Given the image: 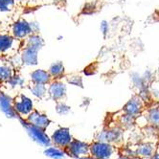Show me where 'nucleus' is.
<instances>
[{"mask_svg": "<svg viewBox=\"0 0 159 159\" xmlns=\"http://www.w3.org/2000/svg\"><path fill=\"white\" fill-rule=\"evenodd\" d=\"M157 143L139 142L118 148V153L133 159H150L155 152Z\"/></svg>", "mask_w": 159, "mask_h": 159, "instance_id": "f257e3e1", "label": "nucleus"}, {"mask_svg": "<svg viewBox=\"0 0 159 159\" xmlns=\"http://www.w3.org/2000/svg\"><path fill=\"white\" fill-rule=\"evenodd\" d=\"M95 140L120 148L124 146V130L115 126L105 128L97 134Z\"/></svg>", "mask_w": 159, "mask_h": 159, "instance_id": "f03ea898", "label": "nucleus"}, {"mask_svg": "<svg viewBox=\"0 0 159 159\" xmlns=\"http://www.w3.org/2000/svg\"><path fill=\"white\" fill-rule=\"evenodd\" d=\"M116 152L118 148L105 142L95 140L89 144L90 157L94 159H110Z\"/></svg>", "mask_w": 159, "mask_h": 159, "instance_id": "7ed1b4c3", "label": "nucleus"}, {"mask_svg": "<svg viewBox=\"0 0 159 159\" xmlns=\"http://www.w3.org/2000/svg\"><path fill=\"white\" fill-rule=\"evenodd\" d=\"M13 107L17 117L24 119L34 110V104L33 101L28 96L24 95L23 93H20L13 99Z\"/></svg>", "mask_w": 159, "mask_h": 159, "instance_id": "20e7f679", "label": "nucleus"}, {"mask_svg": "<svg viewBox=\"0 0 159 159\" xmlns=\"http://www.w3.org/2000/svg\"><path fill=\"white\" fill-rule=\"evenodd\" d=\"M63 152L65 154L76 159L90 156L89 144L74 138L68 144V146L63 150Z\"/></svg>", "mask_w": 159, "mask_h": 159, "instance_id": "39448f33", "label": "nucleus"}, {"mask_svg": "<svg viewBox=\"0 0 159 159\" xmlns=\"http://www.w3.org/2000/svg\"><path fill=\"white\" fill-rule=\"evenodd\" d=\"M17 118L19 119V121L22 124V126L26 129L29 135L34 140L37 141L39 144H40L42 146H46L47 147V146L51 145V139L48 137V135L45 133V130H43V129H41L39 128H37L35 126H33V125L27 123L26 121H24L20 117H17Z\"/></svg>", "mask_w": 159, "mask_h": 159, "instance_id": "423d86ee", "label": "nucleus"}, {"mask_svg": "<svg viewBox=\"0 0 159 159\" xmlns=\"http://www.w3.org/2000/svg\"><path fill=\"white\" fill-rule=\"evenodd\" d=\"M145 107L146 104L143 99L139 95H135L132 98H130L128 101V103L124 106L123 112L134 118H137L145 111Z\"/></svg>", "mask_w": 159, "mask_h": 159, "instance_id": "0eeeda50", "label": "nucleus"}, {"mask_svg": "<svg viewBox=\"0 0 159 159\" xmlns=\"http://www.w3.org/2000/svg\"><path fill=\"white\" fill-rule=\"evenodd\" d=\"M50 139L51 143H53L55 147L63 151L68 146V144L72 141L73 137L70 133V129L68 128H59L55 130Z\"/></svg>", "mask_w": 159, "mask_h": 159, "instance_id": "6e6552de", "label": "nucleus"}, {"mask_svg": "<svg viewBox=\"0 0 159 159\" xmlns=\"http://www.w3.org/2000/svg\"><path fill=\"white\" fill-rule=\"evenodd\" d=\"M11 32H12V36L17 40L25 39L33 34L30 22L23 18H20L15 22L12 25Z\"/></svg>", "mask_w": 159, "mask_h": 159, "instance_id": "1a4fd4ad", "label": "nucleus"}, {"mask_svg": "<svg viewBox=\"0 0 159 159\" xmlns=\"http://www.w3.org/2000/svg\"><path fill=\"white\" fill-rule=\"evenodd\" d=\"M48 88H47V95L49 97L57 102L62 101L67 92V88L64 83H62L61 80H52V81L48 84Z\"/></svg>", "mask_w": 159, "mask_h": 159, "instance_id": "9d476101", "label": "nucleus"}, {"mask_svg": "<svg viewBox=\"0 0 159 159\" xmlns=\"http://www.w3.org/2000/svg\"><path fill=\"white\" fill-rule=\"evenodd\" d=\"M23 120L26 121L27 123L33 125V126L39 128L43 130H46V129L51 124V120L48 118V116L46 114L39 112V110H37L35 108H34V110L30 113L29 115H27Z\"/></svg>", "mask_w": 159, "mask_h": 159, "instance_id": "9b49d317", "label": "nucleus"}, {"mask_svg": "<svg viewBox=\"0 0 159 159\" xmlns=\"http://www.w3.org/2000/svg\"><path fill=\"white\" fill-rule=\"evenodd\" d=\"M146 121L148 127L154 129H159V105L152 106L145 109L141 114Z\"/></svg>", "mask_w": 159, "mask_h": 159, "instance_id": "f8f14e48", "label": "nucleus"}, {"mask_svg": "<svg viewBox=\"0 0 159 159\" xmlns=\"http://www.w3.org/2000/svg\"><path fill=\"white\" fill-rule=\"evenodd\" d=\"M38 54L39 50L25 45L20 53V61L27 66H35L39 62Z\"/></svg>", "mask_w": 159, "mask_h": 159, "instance_id": "ddd939ff", "label": "nucleus"}, {"mask_svg": "<svg viewBox=\"0 0 159 159\" xmlns=\"http://www.w3.org/2000/svg\"><path fill=\"white\" fill-rule=\"evenodd\" d=\"M0 108L10 118H16L17 115L13 107V99L5 93H0Z\"/></svg>", "mask_w": 159, "mask_h": 159, "instance_id": "4468645a", "label": "nucleus"}, {"mask_svg": "<svg viewBox=\"0 0 159 159\" xmlns=\"http://www.w3.org/2000/svg\"><path fill=\"white\" fill-rule=\"evenodd\" d=\"M16 39L12 35L0 33V55H6L14 49Z\"/></svg>", "mask_w": 159, "mask_h": 159, "instance_id": "2eb2a0df", "label": "nucleus"}, {"mask_svg": "<svg viewBox=\"0 0 159 159\" xmlns=\"http://www.w3.org/2000/svg\"><path fill=\"white\" fill-rule=\"evenodd\" d=\"M30 77H31V82L34 84H39L47 85L52 81V78H51L48 70H44V69L34 70L30 74Z\"/></svg>", "mask_w": 159, "mask_h": 159, "instance_id": "dca6fc26", "label": "nucleus"}, {"mask_svg": "<svg viewBox=\"0 0 159 159\" xmlns=\"http://www.w3.org/2000/svg\"><path fill=\"white\" fill-rule=\"evenodd\" d=\"M14 75L13 64L10 61H2L0 58V83H8Z\"/></svg>", "mask_w": 159, "mask_h": 159, "instance_id": "f3484780", "label": "nucleus"}, {"mask_svg": "<svg viewBox=\"0 0 159 159\" xmlns=\"http://www.w3.org/2000/svg\"><path fill=\"white\" fill-rule=\"evenodd\" d=\"M48 72L52 80H61L64 76V73H65L64 65L61 61L53 62L49 67Z\"/></svg>", "mask_w": 159, "mask_h": 159, "instance_id": "a211bd4d", "label": "nucleus"}, {"mask_svg": "<svg viewBox=\"0 0 159 159\" xmlns=\"http://www.w3.org/2000/svg\"><path fill=\"white\" fill-rule=\"evenodd\" d=\"M117 122H118V125L115 127H118V128L122 129L123 130L129 129H131L136 124V118H134L130 115H128L126 113L123 112V114L119 116V119Z\"/></svg>", "mask_w": 159, "mask_h": 159, "instance_id": "6ab92c4d", "label": "nucleus"}, {"mask_svg": "<svg viewBox=\"0 0 159 159\" xmlns=\"http://www.w3.org/2000/svg\"><path fill=\"white\" fill-rule=\"evenodd\" d=\"M25 45L39 51L44 46V40L39 34H32L25 39Z\"/></svg>", "mask_w": 159, "mask_h": 159, "instance_id": "aec40b11", "label": "nucleus"}, {"mask_svg": "<svg viewBox=\"0 0 159 159\" xmlns=\"http://www.w3.org/2000/svg\"><path fill=\"white\" fill-rule=\"evenodd\" d=\"M30 92L39 99H43L47 95V86L45 84H34L32 83L29 86Z\"/></svg>", "mask_w": 159, "mask_h": 159, "instance_id": "412c9836", "label": "nucleus"}, {"mask_svg": "<svg viewBox=\"0 0 159 159\" xmlns=\"http://www.w3.org/2000/svg\"><path fill=\"white\" fill-rule=\"evenodd\" d=\"M7 84H10V86L12 88H19V87H23L25 81L19 75L15 74L12 78H11V80Z\"/></svg>", "mask_w": 159, "mask_h": 159, "instance_id": "4be33fe9", "label": "nucleus"}, {"mask_svg": "<svg viewBox=\"0 0 159 159\" xmlns=\"http://www.w3.org/2000/svg\"><path fill=\"white\" fill-rule=\"evenodd\" d=\"M16 4V0H0V13L11 12Z\"/></svg>", "mask_w": 159, "mask_h": 159, "instance_id": "5701e85b", "label": "nucleus"}, {"mask_svg": "<svg viewBox=\"0 0 159 159\" xmlns=\"http://www.w3.org/2000/svg\"><path fill=\"white\" fill-rule=\"evenodd\" d=\"M131 80H132V83H133L134 86L137 87L139 89V91H140V90H142V89L147 88V84L145 83V81L143 80V77L140 76L139 74H137V73L132 74Z\"/></svg>", "mask_w": 159, "mask_h": 159, "instance_id": "b1692460", "label": "nucleus"}, {"mask_svg": "<svg viewBox=\"0 0 159 159\" xmlns=\"http://www.w3.org/2000/svg\"><path fill=\"white\" fill-rule=\"evenodd\" d=\"M45 154L53 158H60V157H63L65 153L62 150L59 149V148L52 147V148H49V149L45 152Z\"/></svg>", "mask_w": 159, "mask_h": 159, "instance_id": "393cba45", "label": "nucleus"}, {"mask_svg": "<svg viewBox=\"0 0 159 159\" xmlns=\"http://www.w3.org/2000/svg\"><path fill=\"white\" fill-rule=\"evenodd\" d=\"M57 112L61 115H65L68 112L70 111V107H68L63 101L57 102V106H56Z\"/></svg>", "mask_w": 159, "mask_h": 159, "instance_id": "a878e982", "label": "nucleus"}, {"mask_svg": "<svg viewBox=\"0 0 159 159\" xmlns=\"http://www.w3.org/2000/svg\"><path fill=\"white\" fill-rule=\"evenodd\" d=\"M67 82L69 83L72 85L75 86H80V87H83V78L80 76V75H71L67 78Z\"/></svg>", "mask_w": 159, "mask_h": 159, "instance_id": "bb28decb", "label": "nucleus"}, {"mask_svg": "<svg viewBox=\"0 0 159 159\" xmlns=\"http://www.w3.org/2000/svg\"><path fill=\"white\" fill-rule=\"evenodd\" d=\"M100 30H101L102 34H103V36L107 37L108 35V33H109V24H108V22L106 21V20L102 21L101 25H100Z\"/></svg>", "mask_w": 159, "mask_h": 159, "instance_id": "cd10ccee", "label": "nucleus"}, {"mask_svg": "<svg viewBox=\"0 0 159 159\" xmlns=\"http://www.w3.org/2000/svg\"><path fill=\"white\" fill-rule=\"evenodd\" d=\"M150 159H159V150L157 149V148H156V151H155L154 154Z\"/></svg>", "mask_w": 159, "mask_h": 159, "instance_id": "c85d7f7f", "label": "nucleus"}, {"mask_svg": "<svg viewBox=\"0 0 159 159\" xmlns=\"http://www.w3.org/2000/svg\"><path fill=\"white\" fill-rule=\"evenodd\" d=\"M116 159H133V158H130V157H128V156H124V155L119 154V156Z\"/></svg>", "mask_w": 159, "mask_h": 159, "instance_id": "c756f323", "label": "nucleus"}, {"mask_svg": "<svg viewBox=\"0 0 159 159\" xmlns=\"http://www.w3.org/2000/svg\"><path fill=\"white\" fill-rule=\"evenodd\" d=\"M79 159H94V158L90 157V156H87V157H83V158H79Z\"/></svg>", "mask_w": 159, "mask_h": 159, "instance_id": "7c9ffc66", "label": "nucleus"}, {"mask_svg": "<svg viewBox=\"0 0 159 159\" xmlns=\"http://www.w3.org/2000/svg\"><path fill=\"white\" fill-rule=\"evenodd\" d=\"M0 58H1V56H0Z\"/></svg>", "mask_w": 159, "mask_h": 159, "instance_id": "2f4dec72", "label": "nucleus"}, {"mask_svg": "<svg viewBox=\"0 0 159 159\" xmlns=\"http://www.w3.org/2000/svg\"><path fill=\"white\" fill-rule=\"evenodd\" d=\"M158 105H159V104H158Z\"/></svg>", "mask_w": 159, "mask_h": 159, "instance_id": "473e14b6", "label": "nucleus"}]
</instances>
